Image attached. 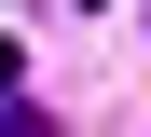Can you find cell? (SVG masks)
<instances>
[{
  "instance_id": "1",
  "label": "cell",
  "mask_w": 151,
  "mask_h": 137,
  "mask_svg": "<svg viewBox=\"0 0 151 137\" xmlns=\"http://www.w3.org/2000/svg\"><path fill=\"white\" fill-rule=\"evenodd\" d=\"M0 137H55V110H28V96H0Z\"/></svg>"
}]
</instances>
